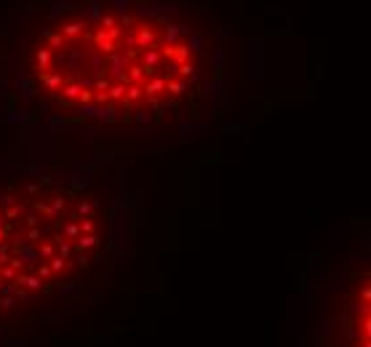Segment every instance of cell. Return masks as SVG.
I'll return each instance as SVG.
<instances>
[{"mask_svg":"<svg viewBox=\"0 0 371 347\" xmlns=\"http://www.w3.org/2000/svg\"><path fill=\"white\" fill-rule=\"evenodd\" d=\"M369 270L358 267L323 305L315 347H369Z\"/></svg>","mask_w":371,"mask_h":347,"instance_id":"3","label":"cell"},{"mask_svg":"<svg viewBox=\"0 0 371 347\" xmlns=\"http://www.w3.org/2000/svg\"><path fill=\"white\" fill-rule=\"evenodd\" d=\"M182 5L80 0L48 5L19 43V75L53 112L150 123L203 94L211 45Z\"/></svg>","mask_w":371,"mask_h":347,"instance_id":"1","label":"cell"},{"mask_svg":"<svg viewBox=\"0 0 371 347\" xmlns=\"http://www.w3.org/2000/svg\"><path fill=\"white\" fill-rule=\"evenodd\" d=\"M107 251L96 195L53 176L0 179V342L80 307Z\"/></svg>","mask_w":371,"mask_h":347,"instance_id":"2","label":"cell"}]
</instances>
